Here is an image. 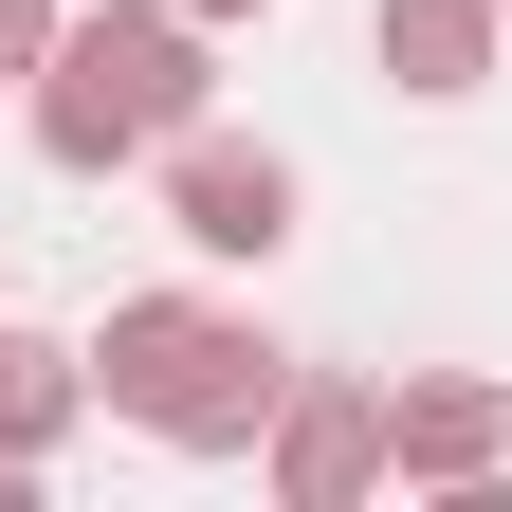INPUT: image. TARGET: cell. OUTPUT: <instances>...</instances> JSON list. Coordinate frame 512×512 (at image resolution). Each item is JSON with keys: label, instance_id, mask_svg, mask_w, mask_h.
I'll use <instances>...</instances> for the list:
<instances>
[{"label": "cell", "instance_id": "obj_1", "mask_svg": "<svg viewBox=\"0 0 512 512\" xmlns=\"http://www.w3.org/2000/svg\"><path fill=\"white\" fill-rule=\"evenodd\" d=\"M19 110H37V165H74V183L165 165L183 128L220 110V37L183 19V0H92V19H55V55L19 74Z\"/></svg>", "mask_w": 512, "mask_h": 512}, {"label": "cell", "instance_id": "obj_2", "mask_svg": "<svg viewBox=\"0 0 512 512\" xmlns=\"http://www.w3.org/2000/svg\"><path fill=\"white\" fill-rule=\"evenodd\" d=\"M92 403L183 439V458H256L275 403H293V348L256 330V311H220V293H128L92 330Z\"/></svg>", "mask_w": 512, "mask_h": 512}, {"label": "cell", "instance_id": "obj_3", "mask_svg": "<svg viewBox=\"0 0 512 512\" xmlns=\"http://www.w3.org/2000/svg\"><path fill=\"white\" fill-rule=\"evenodd\" d=\"M293 220H311L293 147H238V128H183L165 147V238L183 256H293Z\"/></svg>", "mask_w": 512, "mask_h": 512}, {"label": "cell", "instance_id": "obj_4", "mask_svg": "<svg viewBox=\"0 0 512 512\" xmlns=\"http://www.w3.org/2000/svg\"><path fill=\"white\" fill-rule=\"evenodd\" d=\"M256 476H275V512H366V494H384V384L293 366V403H275V439H256Z\"/></svg>", "mask_w": 512, "mask_h": 512}, {"label": "cell", "instance_id": "obj_5", "mask_svg": "<svg viewBox=\"0 0 512 512\" xmlns=\"http://www.w3.org/2000/svg\"><path fill=\"white\" fill-rule=\"evenodd\" d=\"M384 476H403V494H494V476H512V384H494V366L384 384Z\"/></svg>", "mask_w": 512, "mask_h": 512}, {"label": "cell", "instance_id": "obj_6", "mask_svg": "<svg viewBox=\"0 0 512 512\" xmlns=\"http://www.w3.org/2000/svg\"><path fill=\"white\" fill-rule=\"evenodd\" d=\"M494 37H512V0H366V55H384V92H421V110L494 92Z\"/></svg>", "mask_w": 512, "mask_h": 512}, {"label": "cell", "instance_id": "obj_7", "mask_svg": "<svg viewBox=\"0 0 512 512\" xmlns=\"http://www.w3.org/2000/svg\"><path fill=\"white\" fill-rule=\"evenodd\" d=\"M74 403H92V348H55V330H0V458H55L74 439Z\"/></svg>", "mask_w": 512, "mask_h": 512}, {"label": "cell", "instance_id": "obj_8", "mask_svg": "<svg viewBox=\"0 0 512 512\" xmlns=\"http://www.w3.org/2000/svg\"><path fill=\"white\" fill-rule=\"evenodd\" d=\"M55 19H74V0H0V92H19L37 55H55Z\"/></svg>", "mask_w": 512, "mask_h": 512}, {"label": "cell", "instance_id": "obj_9", "mask_svg": "<svg viewBox=\"0 0 512 512\" xmlns=\"http://www.w3.org/2000/svg\"><path fill=\"white\" fill-rule=\"evenodd\" d=\"M183 19H202V37H238V19H275V0H183Z\"/></svg>", "mask_w": 512, "mask_h": 512}]
</instances>
